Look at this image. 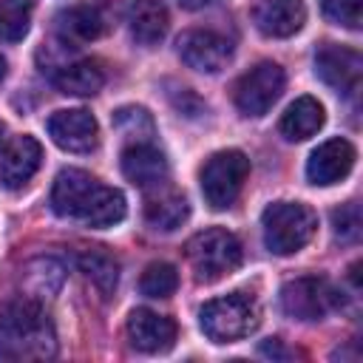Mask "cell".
I'll list each match as a JSON object with an SVG mask.
<instances>
[{
    "label": "cell",
    "instance_id": "1",
    "mask_svg": "<svg viewBox=\"0 0 363 363\" xmlns=\"http://www.w3.org/2000/svg\"><path fill=\"white\" fill-rule=\"evenodd\" d=\"M51 207L62 218L82 221L85 227H113L125 218V196L116 187L102 184L96 176L65 167L57 173L51 187Z\"/></svg>",
    "mask_w": 363,
    "mask_h": 363
},
{
    "label": "cell",
    "instance_id": "2",
    "mask_svg": "<svg viewBox=\"0 0 363 363\" xmlns=\"http://www.w3.org/2000/svg\"><path fill=\"white\" fill-rule=\"evenodd\" d=\"M57 354V332L34 298L0 309V360H48Z\"/></svg>",
    "mask_w": 363,
    "mask_h": 363
},
{
    "label": "cell",
    "instance_id": "3",
    "mask_svg": "<svg viewBox=\"0 0 363 363\" xmlns=\"http://www.w3.org/2000/svg\"><path fill=\"white\" fill-rule=\"evenodd\" d=\"M261 230L264 244L272 255H292L312 241L318 230V216L301 201H275L264 210Z\"/></svg>",
    "mask_w": 363,
    "mask_h": 363
},
{
    "label": "cell",
    "instance_id": "4",
    "mask_svg": "<svg viewBox=\"0 0 363 363\" xmlns=\"http://www.w3.org/2000/svg\"><path fill=\"white\" fill-rule=\"evenodd\" d=\"M199 323H201V332L213 343H235L258 329L261 309L255 298L244 292H233V295L207 301L199 309Z\"/></svg>",
    "mask_w": 363,
    "mask_h": 363
},
{
    "label": "cell",
    "instance_id": "5",
    "mask_svg": "<svg viewBox=\"0 0 363 363\" xmlns=\"http://www.w3.org/2000/svg\"><path fill=\"white\" fill-rule=\"evenodd\" d=\"M184 252H187L196 281H201V284H213V281L224 278L244 258L241 241L224 227H210V230L196 233L184 244Z\"/></svg>",
    "mask_w": 363,
    "mask_h": 363
},
{
    "label": "cell",
    "instance_id": "6",
    "mask_svg": "<svg viewBox=\"0 0 363 363\" xmlns=\"http://www.w3.org/2000/svg\"><path fill=\"white\" fill-rule=\"evenodd\" d=\"M247 176H250V159L241 150H233L230 147V150L213 153L204 162L201 173H199L204 201L213 210H227L238 199Z\"/></svg>",
    "mask_w": 363,
    "mask_h": 363
},
{
    "label": "cell",
    "instance_id": "7",
    "mask_svg": "<svg viewBox=\"0 0 363 363\" xmlns=\"http://www.w3.org/2000/svg\"><path fill=\"white\" fill-rule=\"evenodd\" d=\"M337 303V289L323 275L292 278L281 286V309L292 320H320Z\"/></svg>",
    "mask_w": 363,
    "mask_h": 363
},
{
    "label": "cell",
    "instance_id": "8",
    "mask_svg": "<svg viewBox=\"0 0 363 363\" xmlns=\"http://www.w3.org/2000/svg\"><path fill=\"white\" fill-rule=\"evenodd\" d=\"M284 85H286L284 68L272 60H264L238 77V82L233 88L235 108L244 116H264L284 94Z\"/></svg>",
    "mask_w": 363,
    "mask_h": 363
},
{
    "label": "cell",
    "instance_id": "9",
    "mask_svg": "<svg viewBox=\"0 0 363 363\" xmlns=\"http://www.w3.org/2000/svg\"><path fill=\"white\" fill-rule=\"evenodd\" d=\"M315 74L337 94L354 99L360 91V79H363V57L354 48L323 43L315 51Z\"/></svg>",
    "mask_w": 363,
    "mask_h": 363
},
{
    "label": "cell",
    "instance_id": "10",
    "mask_svg": "<svg viewBox=\"0 0 363 363\" xmlns=\"http://www.w3.org/2000/svg\"><path fill=\"white\" fill-rule=\"evenodd\" d=\"M176 51H179L182 62L199 74H216L233 60L230 40L216 31H207V28H190V31L179 34Z\"/></svg>",
    "mask_w": 363,
    "mask_h": 363
},
{
    "label": "cell",
    "instance_id": "11",
    "mask_svg": "<svg viewBox=\"0 0 363 363\" xmlns=\"http://www.w3.org/2000/svg\"><path fill=\"white\" fill-rule=\"evenodd\" d=\"M45 128H48V136L54 139V145L68 153H91L99 142V125L85 108L57 111L48 116Z\"/></svg>",
    "mask_w": 363,
    "mask_h": 363
},
{
    "label": "cell",
    "instance_id": "12",
    "mask_svg": "<svg viewBox=\"0 0 363 363\" xmlns=\"http://www.w3.org/2000/svg\"><path fill=\"white\" fill-rule=\"evenodd\" d=\"M113 11L108 3L102 0H88V3H77L68 6L57 14V31L65 43H88L102 37L111 28Z\"/></svg>",
    "mask_w": 363,
    "mask_h": 363
},
{
    "label": "cell",
    "instance_id": "13",
    "mask_svg": "<svg viewBox=\"0 0 363 363\" xmlns=\"http://www.w3.org/2000/svg\"><path fill=\"white\" fill-rule=\"evenodd\" d=\"M354 159H357V153H354V145L349 139H329V142L318 145L309 153L306 179L312 184H320V187L335 184V182H340V179H346L352 173Z\"/></svg>",
    "mask_w": 363,
    "mask_h": 363
},
{
    "label": "cell",
    "instance_id": "14",
    "mask_svg": "<svg viewBox=\"0 0 363 363\" xmlns=\"http://www.w3.org/2000/svg\"><path fill=\"white\" fill-rule=\"evenodd\" d=\"M122 173L130 184L142 190H153L167 182V159L153 142H133L122 150Z\"/></svg>",
    "mask_w": 363,
    "mask_h": 363
},
{
    "label": "cell",
    "instance_id": "15",
    "mask_svg": "<svg viewBox=\"0 0 363 363\" xmlns=\"http://www.w3.org/2000/svg\"><path fill=\"white\" fill-rule=\"evenodd\" d=\"M128 340L133 349L159 354L176 343V320L153 309H133L128 318Z\"/></svg>",
    "mask_w": 363,
    "mask_h": 363
},
{
    "label": "cell",
    "instance_id": "16",
    "mask_svg": "<svg viewBox=\"0 0 363 363\" xmlns=\"http://www.w3.org/2000/svg\"><path fill=\"white\" fill-rule=\"evenodd\" d=\"M40 162H43L40 142L28 133L14 136L0 153V184L6 190H20L37 173Z\"/></svg>",
    "mask_w": 363,
    "mask_h": 363
},
{
    "label": "cell",
    "instance_id": "17",
    "mask_svg": "<svg viewBox=\"0 0 363 363\" xmlns=\"http://www.w3.org/2000/svg\"><path fill=\"white\" fill-rule=\"evenodd\" d=\"M255 28L267 37H292L306 20L303 0H261L252 9Z\"/></svg>",
    "mask_w": 363,
    "mask_h": 363
},
{
    "label": "cell",
    "instance_id": "18",
    "mask_svg": "<svg viewBox=\"0 0 363 363\" xmlns=\"http://www.w3.org/2000/svg\"><path fill=\"white\" fill-rule=\"evenodd\" d=\"M187 216H190V204H187V199L179 190L164 187V184L147 190V199H145V221L153 230L170 233V230L182 227L187 221Z\"/></svg>",
    "mask_w": 363,
    "mask_h": 363
},
{
    "label": "cell",
    "instance_id": "19",
    "mask_svg": "<svg viewBox=\"0 0 363 363\" xmlns=\"http://www.w3.org/2000/svg\"><path fill=\"white\" fill-rule=\"evenodd\" d=\"M128 26H130V37L139 45L150 48L164 40L170 14L162 0H133L128 9Z\"/></svg>",
    "mask_w": 363,
    "mask_h": 363
},
{
    "label": "cell",
    "instance_id": "20",
    "mask_svg": "<svg viewBox=\"0 0 363 363\" xmlns=\"http://www.w3.org/2000/svg\"><path fill=\"white\" fill-rule=\"evenodd\" d=\"M51 79L68 96H94L105 85V71L94 60H74V62L54 65Z\"/></svg>",
    "mask_w": 363,
    "mask_h": 363
},
{
    "label": "cell",
    "instance_id": "21",
    "mask_svg": "<svg viewBox=\"0 0 363 363\" xmlns=\"http://www.w3.org/2000/svg\"><path fill=\"white\" fill-rule=\"evenodd\" d=\"M323 105L315 96H298L281 116L278 128L289 142H303L323 128Z\"/></svg>",
    "mask_w": 363,
    "mask_h": 363
},
{
    "label": "cell",
    "instance_id": "22",
    "mask_svg": "<svg viewBox=\"0 0 363 363\" xmlns=\"http://www.w3.org/2000/svg\"><path fill=\"white\" fill-rule=\"evenodd\" d=\"M77 264H79V272L96 286V292L102 298L113 295L116 281H119V261H116V255H111L105 247H91V250H82L77 255Z\"/></svg>",
    "mask_w": 363,
    "mask_h": 363
},
{
    "label": "cell",
    "instance_id": "23",
    "mask_svg": "<svg viewBox=\"0 0 363 363\" xmlns=\"http://www.w3.org/2000/svg\"><path fill=\"white\" fill-rule=\"evenodd\" d=\"M34 0H0V40L17 43L28 34Z\"/></svg>",
    "mask_w": 363,
    "mask_h": 363
},
{
    "label": "cell",
    "instance_id": "24",
    "mask_svg": "<svg viewBox=\"0 0 363 363\" xmlns=\"http://www.w3.org/2000/svg\"><path fill=\"white\" fill-rule=\"evenodd\" d=\"M26 286L40 298V295H54L62 286V264L54 258H34L26 267Z\"/></svg>",
    "mask_w": 363,
    "mask_h": 363
},
{
    "label": "cell",
    "instance_id": "25",
    "mask_svg": "<svg viewBox=\"0 0 363 363\" xmlns=\"http://www.w3.org/2000/svg\"><path fill=\"white\" fill-rule=\"evenodd\" d=\"M176 286H179V272L167 261L147 264L145 272H142V278H139V289L147 298H167V295L176 292Z\"/></svg>",
    "mask_w": 363,
    "mask_h": 363
},
{
    "label": "cell",
    "instance_id": "26",
    "mask_svg": "<svg viewBox=\"0 0 363 363\" xmlns=\"http://www.w3.org/2000/svg\"><path fill=\"white\" fill-rule=\"evenodd\" d=\"M329 23L357 31L363 23V0H320Z\"/></svg>",
    "mask_w": 363,
    "mask_h": 363
},
{
    "label": "cell",
    "instance_id": "27",
    "mask_svg": "<svg viewBox=\"0 0 363 363\" xmlns=\"http://www.w3.org/2000/svg\"><path fill=\"white\" fill-rule=\"evenodd\" d=\"M332 230L340 241H357L360 238V204L346 201L337 210H332Z\"/></svg>",
    "mask_w": 363,
    "mask_h": 363
},
{
    "label": "cell",
    "instance_id": "28",
    "mask_svg": "<svg viewBox=\"0 0 363 363\" xmlns=\"http://www.w3.org/2000/svg\"><path fill=\"white\" fill-rule=\"evenodd\" d=\"M182 9H201V6H207L210 0H176Z\"/></svg>",
    "mask_w": 363,
    "mask_h": 363
},
{
    "label": "cell",
    "instance_id": "29",
    "mask_svg": "<svg viewBox=\"0 0 363 363\" xmlns=\"http://www.w3.org/2000/svg\"><path fill=\"white\" fill-rule=\"evenodd\" d=\"M3 77H6V60L0 57V79H3Z\"/></svg>",
    "mask_w": 363,
    "mask_h": 363
},
{
    "label": "cell",
    "instance_id": "30",
    "mask_svg": "<svg viewBox=\"0 0 363 363\" xmlns=\"http://www.w3.org/2000/svg\"><path fill=\"white\" fill-rule=\"evenodd\" d=\"M3 133H6V125L0 122V142H3Z\"/></svg>",
    "mask_w": 363,
    "mask_h": 363
}]
</instances>
